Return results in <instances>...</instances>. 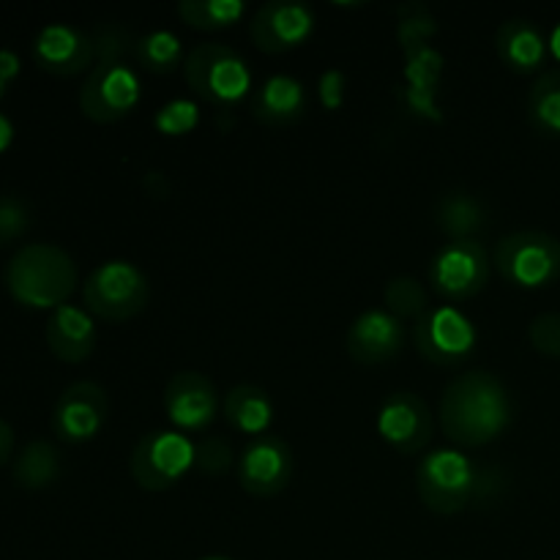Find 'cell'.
Wrapping results in <instances>:
<instances>
[{"mask_svg": "<svg viewBox=\"0 0 560 560\" xmlns=\"http://www.w3.org/2000/svg\"><path fill=\"white\" fill-rule=\"evenodd\" d=\"M490 268L492 260L481 241H446L430 262V282L443 299L465 301L487 288Z\"/></svg>", "mask_w": 560, "mask_h": 560, "instance_id": "8", "label": "cell"}, {"mask_svg": "<svg viewBox=\"0 0 560 560\" xmlns=\"http://www.w3.org/2000/svg\"><path fill=\"white\" fill-rule=\"evenodd\" d=\"M514 416L506 383L487 370L454 377L441 399V427L457 446L479 448L498 441Z\"/></svg>", "mask_w": 560, "mask_h": 560, "instance_id": "1", "label": "cell"}, {"mask_svg": "<svg viewBox=\"0 0 560 560\" xmlns=\"http://www.w3.org/2000/svg\"><path fill=\"white\" fill-rule=\"evenodd\" d=\"M164 410L178 430H206L219 413L217 383L202 372H178L164 388Z\"/></svg>", "mask_w": 560, "mask_h": 560, "instance_id": "15", "label": "cell"}, {"mask_svg": "<svg viewBox=\"0 0 560 560\" xmlns=\"http://www.w3.org/2000/svg\"><path fill=\"white\" fill-rule=\"evenodd\" d=\"M11 140H14V126L5 115H0V153L11 145Z\"/></svg>", "mask_w": 560, "mask_h": 560, "instance_id": "36", "label": "cell"}, {"mask_svg": "<svg viewBox=\"0 0 560 560\" xmlns=\"http://www.w3.org/2000/svg\"><path fill=\"white\" fill-rule=\"evenodd\" d=\"M492 266L514 288H547L560 279V241L545 230H517L498 241Z\"/></svg>", "mask_w": 560, "mask_h": 560, "instance_id": "4", "label": "cell"}, {"mask_svg": "<svg viewBox=\"0 0 560 560\" xmlns=\"http://www.w3.org/2000/svg\"><path fill=\"white\" fill-rule=\"evenodd\" d=\"M416 490L435 514H457L487 490L485 470L457 448H435L416 468Z\"/></svg>", "mask_w": 560, "mask_h": 560, "instance_id": "3", "label": "cell"}, {"mask_svg": "<svg viewBox=\"0 0 560 560\" xmlns=\"http://www.w3.org/2000/svg\"><path fill=\"white\" fill-rule=\"evenodd\" d=\"M0 246H3V241H0Z\"/></svg>", "mask_w": 560, "mask_h": 560, "instance_id": "39", "label": "cell"}, {"mask_svg": "<svg viewBox=\"0 0 560 560\" xmlns=\"http://www.w3.org/2000/svg\"><path fill=\"white\" fill-rule=\"evenodd\" d=\"M315 31V14L310 5L293 0H271L252 16L249 36L257 49L268 55L301 47Z\"/></svg>", "mask_w": 560, "mask_h": 560, "instance_id": "14", "label": "cell"}, {"mask_svg": "<svg viewBox=\"0 0 560 560\" xmlns=\"http://www.w3.org/2000/svg\"><path fill=\"white\" fill-rule=\"evenodd\" d=\"M137 63L151 74H173L180 66V38L173 31H153L135 44Z\"/></svg>", "mask_w": 560, "mask_h": 560, "instance_id": "26", "label": "cell"}, {"mask_svg": "<svg viewBox=\"0 0 560 560\" xmlns=\"http://www.w3.org/2000/svg\"><path fill=\"white\" fill-rule=\"evenodd\" d=\"M479 342L474 320L454 306H435L416 320L413 345L421 359L438 366H457L468 359Z\"/></svg>", "mask_w": 560, "mask_h": 560, "instance_id": "9", "label": "cell"}, {"mask_svg": "<svg viewBox=\"0 0 560 560\" xmlns=\"http://www.w3.org/2000/svg\"><path fill=\"white\" fill-rule=\"evenodd\" d=\"M306 113V88L290 74H273L257 88L252 115L266 126L295 124Z\"/></svg>", "mask_w": 560, "mask_h": 560, "instance_id": "20", "label": "cell"}, {"mask_svg": "<svg viewBox=\"0 0 560 560\" xmlns=\"http://www.w3.org/2000/svg\"><path fill=\"white\" fill-rule=\"evenodd\" d=\"M11 452H14V430L0 419V468L9 463Z\"/></svg>", "mask_w": 560, "mask_h": 560, "instance_id": "35", "label": "cell"}, {"mask_svg": "<svg viewBox=\"0 0 560 560\" xmlns=\"http://www.w3.org/2000/svg\"><path fill=\"white\" fill-rule=\"evenodd\" d=\"M202 560H233V558H224V556H211V558H202Z\"/></svg>", "mask_w": 560, "mask_h": 560, "instance_id": "38", "label": "cell"}, {"mask_svg": "<svg viewBox=\"0 0 560 560\" xmlns=\"http://www.w3.org/2000/svg\"><path fill=\"white\" fill-rule=\"evenodd\" d=\"M438 228L452 241L474 238L479 230L487 228V208L479 197L468 191H448L438 200L435 208Z\"/></svg>", "mask_w": 560, "mask_h": 560, "instance_id": "22", "label": "cell"}, {"mask_svg": "<svg viewBox=\"0 0 560 560\" xmlns=\"http://www.w3.org/2000/svg\"><path fill=\"white\" fill-rule=\"evenodd\" d=\"M432 430H435L432 410L419 394L394 392L383 399L381 413H377V432L399 454H419L421 448L430 446Z\"/></svg>", "mask_w": 560, "mask_h": 560, "instance_id": "13", "label": "cell"}, {"mask_svg": "<svg viewBox=\"0 0 560 560\" xmlns=\"http://www.w3.org/2000/svg\"><path fill=\"white\" fill-rule=\"evenodd\" d=\"M528 337L530 345L541 355L560 359V312H541V315H536L528 326Z\"/></svg>", "mask_w": 560, "mask_h": 560, "instance_id": "30", "label": "cell"}, {"mask_svg": "<svg viewBox=\"0 0 560 560\" xmlns=\"http://www.w3.org/2000/svg\"><path fill=\"white\" fill-rule=\"evenodd\" d=\"M547 47L550 44H547L541 27L536 22L525 20V16H512L495 33L498 58L514 74H534V71H539L545 66Z\"/></svg>", "mask_w": 560, "mask_h": 560, "instance_id": "19", "label": "cell"}, {"mask_svg": "<svg viewBox=\"0 0 560 560\" xmlns=\"http://www.w3.org/2000/svg\"><path fill=\"white\" fill-rule=\"evenodd\" d=\"M184 74L197 96L222 107L241 102L252 88V71L246 60L224 44H200L191 49L184 63Z\"/></svg>", "mask_w": 560, "mask_h": 560, "instance_id": "6", "label": "cell"}, {"mask_svg": "<svg viewBox=\"0 0 560 560\" xmlns=\"http://www.w3.org/2000/svg\"><path fill=\"white\" fill-rule=\"evenodd\" d=\"M528 118L536 131L560 137V69H550L534 82L528 96Z\"/></svg>", "mask_w": 560, "mask_h": 560, "instance_id": "24", "label": "cell"}, {"mask_svg": "<svg viewBox=\"0 0 560 560\" xmlns=\"http://www.w3.org/2000/svg\"><path fill=\"white\" fill-rule=\"evenodd\" d=\"M246 5L241 0H184L178 3L180 20L197 31H222L244 16Z\"/></svg>", "mask_w": 560, "mask_h": 560, "instance_id": "25", "label": "cell"}, {"mask_svg": "<svg viewBox=\"0 0 560 560\" xmlns=\"http://www.w3.org/2000/svg\"><path fill=\"white\" fill-rule=\"evenodd\" d=\"M383 304L399 320H421V317L430 312V299H427V290L416 282L413 277H394L388 279L386 290H383Z\"/></svg>", "mask_w": 560, "mask_h": 560, "instance_id": "27", "label": "cell"}, {"mask_svg": "<svg viewBox=\"0 0 560 560\" xmlns=\"http://www.w3.org/2000/svg\"><path fill=\"white\" fill-rule=\"evenodd\" d=\"M224 419L241 435H268L266 430L273 421V402L266 388L241 383V386L230 388L228 397H224Z\"/></svg>", "mask_w": 560, "mask_h": 560, "instance_id": "21", "label": "cell"}, {"mask_svg": "<svg viewBox=\"0 0 560 560\" xmlns=\"http://www.w3.org/2000/svg\"><path fill=\"white\" fill-rule=\"evenodd\" d=\"M47 348L52 350L55 359L66 361V364H82L91 359L93 348H96V323L93 315L82 306L63 304L52 310L47 320Z\"/></svg>", "mask_w": 560, "mask_h": 560, "instance_id": "18", "label": "cell"}, {"mask_svg": "<svg viewBox=\"0 0 560 560\" xmlns=\"http://www.w3.org/2000/svg\"><path fill=\"white\" fill-rule=\"evenodd\" d=\"M129 33L118 25L98 27L93 36V49H96L98 63H113V60H124V52L129 49Z\"/></svg>", "mask_w": 560, "mask_h": 560, "instance_id": "32", "label": "cell"}, {"mask_svg": "<svg viewBox=\"0 0 560 560\" xmlns=\"http://www.w3.org/2000/svg\"><path fill=\"white\" fill-rule=\"evenodd\" d=\"M197 446L184 432L162 430L142 435L129 459V474L142 490L164 492L195 468Z\"/></svg>", "mask_w": 560, "mask_h": 560, "instance_id": "7", "label": "cell"}, {"mask_svg": "<svg viewBox=\"0 0 560 560\" xmlns=\"http://www.w3.org/2000/svg\"><path fill=\"white\" fill-rule=\"evenodd\" d=\"M151 299V282L145 273L126 260L102 262L82 288V301L93 317L107 323H124L140 315Z\"/></svg>", "mask_w": 560, "mask_h": 560, "instance_id": "5", "label": "cell"}, {"mask_svg": "<svg viewBox=\"0 0 560 560\" xmlns=\"http://www.w3.org/2000/svg\"><path fill=\"white\" fill-rule=\"evenodd\" d=\"M107 416V392L93 381H77L55 402L52 432L63 443H88L102 435Z\"/></svg>", "mask_w": 560, "mask_h": 560, "instance_id": "11", "label": "cell"}, {"mask_svg": "<svg viewBox=\"0 0 560 560\" xmlns=\"http://www.w3.org/2000/svg\"><path fill=\"white\" fill-rule=\"evenodd\" d=\"M405 348V326L388 310H366L348 331V353L359 364H386Z\"/></svg>", "mask_w": 560, "mask_h": 560, "instance_id": "17", "label": "cell"}, {"mask_svg": "<svg viewBox=\"0 0 560 560\" xmlns=\"http://www.w3.org/2000/svg\"><path fill=\"white\" fill-rule=\"evenodd\" d=\"M96 58L93 38L85 31L66 22H52L42 27L33 38V60L38 69L55 77H74L82 74Z\"/></svg>", "mask_w": 560, "mask_h": 560, "instance_id": "16", "label": "cell"}, {"mask_svg": "<svg viewBox=\"0 0 560 560\" xmlns=\"http://www.w3.org/2000/svg\"><path fill=\"white\" fill-rule=\"evenodd\" d=\"M195 465L206 476H222L233 465V448L222 438H206L202 443H197Z\"/></svg>", "mask_w": 560, "mask_h": 560, "instance_id": "31", "label": "cell"}, {"mask_svg": "<svg viewBox=\"0 0 560 560\" xmlns=\"http://www.w3.org/2000/svg\"><path fill=\"white\" fill-rule=\"evenodd\" d=\"M293 479V452L277 435L252 438L238 459V485L252 498H273Z\"/></svg>", "mask_w": 560, "mask_h": 560, "instance_id": "12", "label": "cell"}, {"mask_svg": "<svg viewBox=\"0 0 560 560\" xmlns=\"http://www.w3.org/2000/svg\"><path fill=\"white\" fill-rule=\"evenodd\" d=\"M16 71H20V60H16V55L0 52V96H3V88L16 77Z\"/></svg>", "mask_w": 560, "mask_h": 560, "instance_id": "34", "label": "cell"}, {"mask_svg": "<svg viewBox=\"0 0 560 560\" xmlns=\"http://www.w3.org/2000/svg\"><path fill=\"white\" fill-rule=\"evenodd\" d=\"M60 479V454L49 441H31L14 463V485L22 490H47Z\"/></svg>", "mask_w": 560, "mask_h": 560, "instance_id": "23", "label": "cell"}, {"mask_svg": "<svg viewBox=\"0 0 560 560\" xmlns=\"http://www.w3.org/2000/svg\"><path fill=\"white\" fill-rule=\"evenodd\" d=\"M31 208L14 195H0V241L9 244V241L22 238L31 228Z\"/></svg>", "mask_w": 560, "mask_h": 560, "instance_id": "29", "label": "cell"}, {"mask_svg": "<svg viewBox=\"0 0 560 560\" xmlns=\"http://www.w3.org/2000/svg\"><path fill=\"white\" fill-rule=\"evenodd\" d=\"M140 98V77L124 60H113V63L93 66L80 91V109L85 118L96 120V124H115L135 113Z\"/></svg>", "mask_w": 560, "mask_h": 560, "instance_id": "10", "label": "cell"}, {"mask_svg": "<svg viewBox=\"0 0 560 560\" xmlns=\"http://www.w3.org/2000/svg\"><path fill=\"white\" fill-rule=\"evenodd\" d=\"M197 120H200V113H197L195 102H189V98H173V102H167L156 113V129L162 135L180 137L189 135L197 126Z\"/></svg>", "mask_w": 560, "mask_h": 560, "instance_id": "28", "label": "cell"}, {"mask_svg": "<svg viewBox=\"0 0 560 560\" xmlns=\"http://www.w3.org/2000/svg\"><path fill=\"white\" fill-rule=\"evenodd\" d=\"M5 290L25 310H58L77 288V266L60 246L27 244L3 271Z\"/></svg>", "mask_w": 560, "mask_h": 560, "instance_id": "2", "label": "cell"}, {"mask_svg": "<svg viewBox=\"0 0 560 560\" xmlns=\"http://www.w3.org/2000/svg\"><path fill=\"white\" fill-rule=\"evenodd\" d=\"M550 49L552 55H556V60L560 63V22L556 27H552V36H550Z\"/></svg>", "mask_w": 560, "mask_h": 560, "instance_id": "37", "label": "cell"}, {"mask_svg": "<svg viewBox=\"0 0 560 560\" xmlns=\"http://www.w3.org/2000/svg\"><path fill=\"white\" fill-rule=\"evenodd\" d=\"M320 98L328 109H339L345 102V77L342 71H326L320 77Z\"/></svg>", "mask_w": 560, "mask_h": 560, "instance_id": "33", "label": "cell"}]
</instances>
